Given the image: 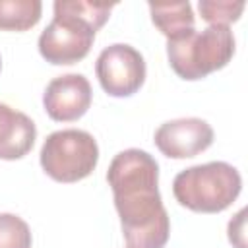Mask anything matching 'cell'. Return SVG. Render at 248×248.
I'll use <instances>...</instances> for the list:
<instances>
[{
  "instance_id": "1",
  "label": "cell",
  "mask_w": 248,
  "mask_h": 248,
  "mask_svg": "<svg viewBox=\"0 0 248 248\" xmlns=\"http://www.w3.org/2000/svg\"><path fill=\"white\" fill-rule=\"evenodd\" d=\"M107 180L128 248H163L170 234V221L157 188V161L147 151L124 149L110 161Z\"/></svg>"
},
{
  "instance_id": "2",
  "label": "cell",
  "mask_w": 248,
  "mask_h": 248,
  "mask_svg": "<svg viewBox=\"0 0 248 248\" xmlns=\"http://www.w3.org/2000/svg\"><path fill=\"white\" fill-rule=\"evenodd\" d=\"M114 4L81 0L54 2V17L39 37L41 56L54 64H76L87 56L95 33L105 25Z\"/></svg>"
},
{
  "instance_id": "3",
  "label": "cell",
  "mask_w": 248,
  "mask_h": 248,
  "mask_svg": "<svg viewBox=\"0 0 248 248\" xmlns=\"http://www.w3.org/2000/svg\"><path fill=\"white\" fill-rule=\"evenodd\" d=\"M240 172L223 161L194 165L180 170L172 182L176 202L198 213H219L240 194Z\"/></svg>"
},
{
  "instance_id": "4",
  "label": "cell",
  "mask_w": 248,
  "mask_h": 248,
  "mask_svg": "<svg viewBox=\"0 0 248 248\" xmlns=\"http://www.w3.org/2000/svg\"><path fill=\"white\" fill-rule=\"evenodd\" d=\"M234 54V35L229 25H209L178 41H167V56L182 79H202L225 68Z\"/></svg>"
},
{
  "instance_id": "5",
  "label": "cell",
  "mask_w": 248,
  "mask_h": 248,
  "mask_svg": "<svg viewBox=\"0 0 248 248\" xmlns=\"http://www.w3.org/2000/svg\"><path fill=\"white\" fill-rule=\"evenodd\" d=\"M99 161L95 138L85 130L52 132L41 147V167L56 182H78L93 172Z\"/></svg>"
},
{
  "instance_id": "6",
  "label": "cell",
  "mask_w": 248,
  "mask_h": 248,
  "mask_svg": "<svg viewBox=\"0 0 248 248\" xmlns=\"http://www.w3.org/2000/svg\"><path fill=\"white\" fill-rule=\"evenodd\" d=\"M95 74L105 93L112 97H130L145 81V62L141 52L134 46L114 43L97 56Z\"/></svg>"
},
{
  "instance_id": "7",
  "label": "cell",
  "mask_w": 248,
  "mask_h": 248,
  "mask_svg": "<svg viewBox=\"0 0 248 248\" xmlns=\"http://www.w3.org/2000/svg\"><path fill=\"white\" fill-rule=\"evenodd\" d=\"M213 143V128L202 118H176L161 124L155 132L157 149L170 159H188Z\"/></svg>"
},
{
  "instance_id": "8",
  "label": "cell",
  "mask_w": 248,
  "mask_h": 248,
  "mask_svg": "<svg viewBox=\"0 0 248 248\" xmlns=\"http://www.w3.org/2000/svg\"><path fill=\"white\" fill-rule=\"evenodd\" d=\"M91 85L81 74H64L54 78L43 95L46 114L56 122H72L81 118L91 105Z\"/></svg>"
},
{
  "instance_id": "9",
  "label": "cell",
  "mask_w": 248,
  "mask_h": 248,
  "mask_svg": "<svg viewBox=\"0 0 248 248\" xmlns=\"http://www.w3.org/2000/svg\"><path fill=\"white\" fill-rule=\"evenodd\" d=\"M35 138V122L27 114L12 108L10 105L0 103V159H21L31 151Z\"/></svg>"
},
{
  "instance_id": "10",
  "label": "cell",
  "mask_w": 248,
  "mask_h": 248,
  "mask_svg": "<svg viewBox=\"0 0 248 248\" xmlns=\"http://www.w3.org/2000/svg\"><path fill=\"white\" fill-rule=\"evenodd\" d=\"M151 19L155 27L167 37V41H178L196 31V19L190 2L172 4H149Z\"/></svg>"
},
{
  "instance_id": "11",
  "label": "cell",
  "mask_w": 248,
  "mask_h": 248,
  "mask_svg": "<svg viewBox=\"0 0 248 248\" xmlns=\"http://www.w3.org/2000/svg\"><path fill=\"white\" fill-rule=\"evenodd\" d=\"M41 12L39 0H0V29L27 31L39 23Z\"/></svg>"
},
{
  "instance_id": "12",
  "label": "cell",
  "mask_w": 248,
  "mask_h": 248,
  "mask_svg": "<svg viewBox=\"0 0 248 248\" xmlns=\"http://www.w3.org/2000/svg\"><path fill=\"white\" fill-rule=\"evenodd\" d=\"M0 248H31V231L21 217L0 213Z\"/></svg>"
},
{
  "instance_id": "13",
  "label": "cell",
  "mask_w": 248,
  "mask_h": 248,
  "mask_svg": "<svg viewBox=\"0 0 248 248\" xmlns=\"http://www.w3.org/2000/svg\"><path fill=\"white\" fill-rule=\"evenodd\" d=\"M202 17L209 25H229L236 21L244 10V2H231V0H200L198 4Z\"/></svg>"
},
{
  "instance_id": "14",
  "label": "cell",
  "mask_w": 248,
  "mask_h": 248,
  "mask_svg": "<svg viewBox=\"0 0 248 248\" xmlns=\"http://www.w3.org/2000/svg\"><path fill=\"white\" fill-rule=\"evenodd\" d=\"M244 215H246V209H240L234 219H231L229 223V240L236 246V248H246L244 244Z\"/></svg>"
},
{
  "instance_id": "15",
  "label": "cell",
  "mask_w": 248,
  "mask_h": 248,
  "mask_svg": "<svg viewBox=\"0 0 248 248\" xmlns=\"http://www.w3.org/2000/svg\"><path fill=\"white\" fill-rule=\"evenodd\" d=\"M0 68H2V58H0Z\"/></svg>"
}]
</instances>
